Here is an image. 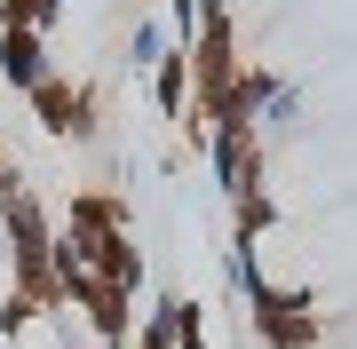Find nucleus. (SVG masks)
<instances>
[{
  "label": "nucleus",
  "instance_id": "1",
  "mask_svg": "<svg viewBox=\"0 0 357 349\" xmlns=\"http://www.w3.org/2000/svg\"><path fill=\"white\" fill-rule=\"evenodd\" d=\"M0 246H8V294H24L32 310H56V270H48V246H56V222L48 207L24 191V183H8L0 191Z\"/></svg>",
  "mask_w": 357,
  "mask_h": 349
},
{
  "label": "nucleus",
  "instance_id": "2",
  "mask_svg": "<svg viewBox=\"0 0 357 349\" xmlns=\"http://www.w3.org/2000/svg\"><path fill=\"white\" fill-rule=\"evenodd\" d=\"M246 310H255V334H262L270 349H310V341H326V310H318L310 286H270V278H255V286H246Z\"/></svg>",
  "mask_w": 357,
  "mask_h": 349
},
{
  "label": "nucleus",
  "instance_id": "3",
  "mask_svg": "<svg viewBox=\"0 0 357 349\" xmlns=\"http://www.w3.org/2000/svg\"><path fill=\"white\" fill-rule=\"evenodd\" d=\"M199 151H206V167H215V191H222V199H246V191L262 183V135H255V119H246V111L215 119Z\"/></svg>",
  "mask_w": 357,
  "mask_h": 349
},
{
  "label": "nucleus",
  "instance_id": "4",
  "mask_svg": "<svg viewBox=\"0 0 357 349\" xmlns=\"http://www.w3.org/2000/svg\"><path fill=\"white\" fill-rule=\"evenodd\" d=\"M32 111H40V127H48L56 143H96V135H103V104H96L88 79L48 72V79L32 88Z\"/></svg>",
  "mask_w": 357,
  "mask_h": 349
},
{
  "label": "nucleus",
  "instance_id": "5",
  "mask_svg": "<svg viewBox=\"0 0 357 349\" xmlns=\"http://www.w3.org/2000/svg\"><path fill=\"white\" fill-rule=\"evenodd\" d=\"M0 79L16 95H32L48 79V32H24V24H0Z\"/></svg>",
  "mask_w": 357,
  "mask_h": 349
},
{
  "label": "nucleus",
  "instance_id": "6",
  "mask_svg": "<svg viewBox=\"0 0 357 349\" xmlns=\"http://www.w3.org/2000/svg\"><path fill=\"white\" fill-rule=\"evenodd\" d=\"M72 231H79V238L128 231V199H112V191H72Z\"/></svg>",
  "mask_w": 357,
  "mask_h": 349
},
{
  "label": "nucleus",
  "instance_id": "7",
  "mask_svg": "<svg viewBox=\"0 0 357 349\" xmlns=\"http://www.w3.org/2000/svg\"><path fill=\"white\" fill-rule=\"evenodd\" d=\"M151 88H159V111L183 119V104H191V64H183V48H167L159 64H151Z\"/></svg>",
  "mask_w": 357,
  "mask_h": 349
},
{
  "label": "nucleus",
  "instance_id": "8",
  "mask_svg": "<svg viewBox=\"0 0 357 349\" xmlns=\"http://www.w3.org/2000/svg\"><path fill=\"white\" fill-rule=\"evenodd\" d=\"M230 207H238V231H230V238L262 246V231H270V222H278V199H270L262 183H255V191H246V199H230Z\"/></svg>",
  "mask_w": 357,
  "mask_h": 349
},
{
  "label": "nucleus",
  "instance_id": "9",
  "mask_svg": "<svg viewBox=\"0 0 357 349\" xmlns=\"http://www.w3.org/2000/svg\"><path fill=\"white\" fill-rule=\"evenodd\" d=\"M167 325H175V349H206V310L183 294H167Z\"/></svg>",
  "mask_w": 357,
  "mask_h": 349
},
{
  "label": "nucleus",
  "instance_id": "10",
  "mask_svg": "<svg viewBox=\"0 0 357 349\" xmlns=\"http://www.w3.org/2000/svg\"><path fill=\"white\" fill-rule=\"evenodd\" d=\"M64 16V0H0V24H24V32H48Z\"/></svg>",
  "mask_w": 357,
  "mask_h": 349
},
{
  "label": "nucleus",
  "instance_id": "11",
  "mask_svg": "<svg viewBox=\"0 0 357 349\" xmlns=\"http://www.w3.org/2000/svg\"><path fill=\"white\" fill-rule=\"evenodd\" d=\"M128 56H135L143 72H151L159 56H167V24H151V16H143V24H135V40H128Z\"/></svg>",
  "mask_w": 357,
  "mask_h": 349
},
{
  "label": "nucleus",
  "instance_id": "12",
  "mask_svg": "<svg viewBox=\"0 0 357 349\" xmlns=\"http://www.w3.org/2000/svg\"><path fill=\"white\" fill-rule=\"evenodd\" d=\"M32 318H40V310H32L24 294H0V341H16V334H24Z\"/></svg>",
  "mask_w": 357,
  "mask_h": 349
},
{
  "label": "nucleus",
  "instance_id": "13",
  "mask_svg": "<svg viewBox=\"0 0 357 349\" xmlns=\"http://www.w3.org/2000/svg\"><path fill=\"white\" fill-rule=\"evenodd\" d=\"M135 349H175V325H167V294H159V310L143 318V334H135Z\"/></svg>",
  "mask_w": 357,
  "mask_h": 349
},
{
  "label": "nucleus",
  "instance_id": "14",
  "mask_svg": "<svg viewBox=\"0 0 357 349\" xmlns=\"http://www.w3.org/2000/svg\"><path fill=\"white\" fill-rule=\"evenodd\" d=\"M8 183H24V175H16V159H8V151H0V191H8Z\"/></svg>",
  "mask_w": 357,
  "mask_h": 349
}]
</instances>
